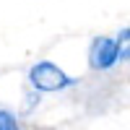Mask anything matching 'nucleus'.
<instances>
[{"label":"nucleus","mask_w":130,"mask_h":130,"mask_svg":"<svg viewBox=\"0 0 130 130\" xmlns=\"http://www.w3.org/2000/svg\"><path fill=\"white\" fill-rule=\"evenodd\" d=\"M29 83L34 86L37 91H62L68 89V86L75 83V78H70V75H65L55 62H37L31 65L29 70Z\"/></svg>","instance_id":"1"},{"label":"nucleus","mask_w":130,"mask_h":130,"mask_svg":"<svg viewBox=\"0 0 130 130\" xmlns=\"http://www.w3.org/2000/svg\"><path fill=\"white\" fill-rule=\"evenodd\" d=\"M120 60V47H117L115 39H107L99 37L91 42V50H89V65L94 70H107Z\"/></svg>","instance_id":"2"},{"label":"nucleus","mask_w":130,"mask_h":130,"mask_svg":"<svg viewBox=\"0 0 130 130\" xmlns=\"http://www.w3.org/2000/svg\"><path fill=\"white\" fill-rule=\"evenodd\" d=\"M0 130H21L18 127V120L8 109H0Z\"/></svg>","instance_id":"3"}]
</instances>
